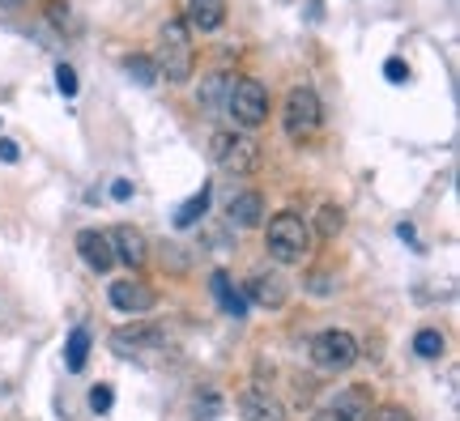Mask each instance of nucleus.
<instances>
[{
	"instance_id": "f257e3e1",
	"label": "nucleus",
	"mask_w": 460,
	"mask_h": 421,
	"mask_svg": "<svg viewBox=\"0 0 460 421\" xmlns=\"http://www.w3.org/2000/svg\"><path fill=\"white\" fill-rule=\"evenodd\" d=\"M154 68L158 77H166L171 85H183L197 68V51H192V34H188V22L171 17L158 34V56H154Z\"/></svg>"
},
{
	"instance_id": "f03ea898",
	"label": "nucleus",
	"mask_w": 460,
	"mask_h": 421,
	"mask_svg": "<svg viewBox=\"0 0 460 421\" xmlns=\"http://www.w3.org/2000/svg\"><path fill=\"white\" fill-rule=\"evenodd\" d=\"M307 251H312V226L298 213H278L269 222V256L278 264H303Z\"/></svg>"
},
{
	"instance_id": "7ed1b4c3",
	"label": "nucleus",
	"mask_w": 460,
	"mask_h": 421,
	"mask_svg": "<svg viewBox=\"0 0 460 421\" xmlns=\"http://www.w3.org/2000/svg\"><path fill=\"white\" fill-rule=\"evenodd\" d=\"M209 158L226 175H256L261 171V145L243 132H214L209 136Z\"/></svg>"
},
{
	"instance_id": "20e7f679",
	"label": "nucleus",
	"mask_w": 460,
	"mask_h": 421,
	"mask_svg": "<svg viewBox=\"0 0 460 421\" xmlns=\"http://www.w3.org/2000/svg\"><path fill=\"white\" fill-rule=\"evenodd\" d=\"M222 107H226V115L239 128H261L269 119V90L256 77H239V82H230Z\"/></svg>"
},
{
	"instance_id": "39448f33",
	"label": "nucleus",
	"mask_w": 460,
	"mask_h": 421,
	"mask_svg": "<svg viewBox=\"0 0 460 421\" xmlns=\"http://www.w3.org/2000/svg\"><path fill=\"white\" fill-rule=\"evenodd\" d=\"M320 119H324V107H320L315 90H307V85H295V90L286 94V111H281L286 136L303 145V141H312L315 132H320Z\"/></svg>"
},
{
	"instance_id": "423d86ee",
	"label": "nucleus",
	"mask_w": 460,
	"mask_h": 421,
	"mask_svg": "<svg viewBox=\"0 0 460 421\" xmlns=\"http://www.w3.org/2000/svg\"><path fill=\"white\" fill-rule=\"evenodd\" d=\"M312 362L320 371H349L354 362H358V340L341 332V328H329V332H320L312 340Z\"/></svg>"
},
{
	"instance_id": "0eeeda50",
	"label": "nucleus",
	"mask_w": 460,
	"mask_h": 421,
	"mask_svg": "<svg viewBox=\"0 0 460 421\" xmlns=\"http://www.w3.org/2000/svg\"><path fill=\"white\" fill-rule=\"evenodd\" d=\"M111 349L119 357L146 354V349H163V328L158 324H128L111 332Z\"/></svg>"
},
{
	"instance_id": "6e6552de",
	"label": "nucleus",
	"mask_w": 460,
	"mask_h": 421,
	"mask_svg": "<svg viewBox=\"0 0 460 421\" xmlns=\"http://www.w3.org/2000/svg\"><path fill=\"white\" fill-rule=\"evenodd\" d=\"M154 290H149L146 281H111V307L124 311V315H146V311H154Z\"/></svg>"
},
{
	"instance_id": "1a4fd4ad",
	"label": "nucleus",
	"mask_w": 460,
	"mask_h": 421,
	"mask_svg": "<svg viewBox=\"0 0 460 421\" xmlns=\"http://www.w3.org/2000/svg\"><path fill=\"white\" fill-rule=\"evenodd\" d=\"M371 408H376L371 391L354 383V388L337 391V400L329 405V421H367V417H371Z\"/></svg>"
},
{
	"instance_id": "9d476101",
	"label": "nucleus",
	"mask_w": 460,
	"mask_h": 421,
	"mask_svg": "<svg viewBox=\"0 0 460 421\" xmlns=\"http://www.w3.org/2000/svg\"><path fill=\"white\" fill-rule=\"evenodd\" d=\"M77 251H82V259L94 273H111L115 247H111V239H107V230H82V234H77Z\"/></svg>"
},
{
	"instance_id": "9b49d317",
	"label": "nucleus",
	"mask_w": 460,
	"mask_h": 421,
	"mask_svg": "<svg viewBox=\"0 0 460 421\" xmlns=\"http://www.w3.org/2000/svg\"><path fill=\"white\" fill-rule=\"evenodd\" d=\"M107 239H111V247H115V259H124L128 268H141V264H146V256H149L146 234H141L137 226H115Z\"/></svg>"
},
{
	"instance_id": "f8f14e48",
	"label": "nucleus",
	"mask_w": 460,
	"mask_h": 421,
	"mask_svg": "<svg viewBox=\"0 0 460 421\" xmlns=\"http://www.w3.org/2000/svg\"><path fill=\"white\" fill-rule=\"evenodd\" d=\"M239 413H243V421H286V408H281V400H273V396H269V391H261V388L243 391Z\"/></svg>"
},
{
	"instance_id": "ddd939ff",
	"label": "nucleus",
	"mask_w": 460,
	"mask_h": 421,
	"mask_svg": "<svg viewBox=\"0 0 460 421\" xmlns=\"http://www.w3.org/2000/svg\"><path fill=\"white\" fill-rule=\"evenodd\" d=\"M226 22V0H188V26L200 34L217 31Z\"/></svg>"
},
{
	"instance_id": "4468645a",
	"label": "nucleus",
	"mask_w": 460,
	"mask_h": 421,
	"mask_svg": "<svg viewBox=\"0 0 460 421\" xmlns=\"http://www.w3.org/2000/svg\"><path fill=\"white\" fill-rule=\"evenodd\" d=\"M226 217H230V226H261V217H264V200L261 192H239V196H230V205H226Z\"/></svg>"
},
{
	"instance_id": "2eb2a0df",
	"label": "nucleus",
	"mask_w": 460,
	"mask_h": 421,
	"mask_svg": "<svg viewBox=\"0 0 460 421\" xmlns=\"http://www.w3.org/2000/svg\"><path fill=\"white\" fill-rule=\"evenodd\" d=\"M209 290H214V298H217V307L226 311L230 320H243L247 315V298L239 290H234V281H230L222 268H217L214 276H209Z\"/></svg>"
},
{
	"instance_id": "dca6fc26",
	"label": "nucleus",
	"mask_w": 460,
	"mask_h": 421,
	"mask_svg": "<svg viewBox=\"0 0 460 421\" xmlns=\"http://www.w3.org/2000/svg\"><path fill=\"white\" fill-rule=\"evenodd\" d=\"M247 294H252V303H261V307H286V285H281V276H273V273H256L247 281Z\"/></svg>"
},
{
	"instance_id": "f3484780",
	"label": "nucleus",
	"mask_w": 460,
	"mask_h": 421,
	"mask_svg": "<svg viewBox=\"0 0 460 421\" xmlns=\"http://www.w3.org/2000/svg\"><path fill=\"white\" fill-rule=\"evenodd\" d=\"M205 209H209V183H200V192L192 196V200H183L180 213H175V226L188 230V226H197L200 217H205Z\"/></svg>"
},
{
	"instance_id": "a211bd4d",
	"label": "nucleus",
	"mask_w": 460,
	"mask_h": 421,
	"mask_svg": "<svg viewBox=\"0 0 460 421\" xmlns=\"http://www.w3.org/2000/svg\"><path fill=\"white\" fill-rule=\"evenodd\" d=\"M85 357H90V332H85V328H73V332H68V345H65V366L68 371H82Z\"/></svg>"
},
{
	"instance_id": "6ab92c4d",
	"label": "nucleus",
	"mask_w": 460,
	"mask_h": 421,
	"mask_svg": "<svg viewBox=\"0 0 460 421\" xmlns=\"http://www.w3.org/2000/svg\"><path fill=\"white\" fill-rule=\"evenodd\" d=\"M124 73H128L137 85H154V82H158V68H154V60H149V56H128V60H124Z\"/></svg>"
},
{
	"instance_id": "aec40b11",
	"label": "nucleus",
	"mask_w": 460,
	"mask_h": 421,
	"mask_svg": "<svg viewBox=\"0 0 460 421\" xmlns=\"http://www.w3.org/2000/svg\"><path fill=\"white\" fill-rule=\"evenodd\" d=\"M413 354L418 357H444V337H439L435 328H422V332L413 337Z\"/></svg>"
},
{
	"instance_id": "412c9836",
	"label": "nucleus",
	"mask_w": 460,
	"mask_h": 421,
	"mask_svg": "<svg viewBox=\"0 0 460 421\" xmlns=\"http://www.w3.org/2000/svg\"><path fill=\"white\" fill-rule=\"evenodd\" d=\"M345 226V213L337 209V205H324L320 209V217H315V230H320V239H332V234H341Z\"/></svg>"
},
{
	"instance_id": "4be33fe9",
	"label": "nucleus",
	"mask_w": 460,
	"mask_h": 421,
	"mask_svg": "<svg viewBox=\"0 0 460 421\" xmlns=\"http://www.w3.org/2000/svg\"><path fill=\"white\" fill-rule=\"evenodd\" d=\"M222 417V400H217V391H205L197 405V421H217Z\"/></svg>"
},
{
	"instance_id": "5701e85b",
	"label": "nucleus",
	"mask_w": 460,
	"mask_h": 421,
	"mask_svg": "<svg viewBox=\"0 0 460 421\" xmlns=\"http://www.w3.org/2000/svg\"><path fill=\"white\" fill-rule=\"evenodd\" d=\"M111 400H115L111 383H94V388H90V408H94V413H107V408H111Z\"/></svg>"
},
{
	"instance_id": "b1692460",
	"label": "nucleus",
	"mask_w": 460,
	"mask_h": 421,
	"mask_svg": "<svg viewBox=\"0 0 460 421\" xmlns=\"http://www.w3.org/2000/svg\"><path fill=\"white\" fill-rule=\"evenodd\" d=\"M367 421H413V417H410V408L384 405V408H371V417H367Z\"/></svg>"
},
{
	"instance_id": "393cba45",
	"label": "nucleus",
	"mask_w": 460,
	"mask_h": 421,
	"mask_svg": "<svg viewBox=\"0 0 460 421\" xmlns=\"http://www.w3.org/2000/svg\"><path fill=\"white\" fill-rule=\"evenodd\" d=\"M222 90H230V82L217 73V77H209V85H205V94H200V107H217V94Z\"/></svg>"
},
{
	"instance_id": "a878e982",
	"label": "nucleus",
	"mask_w": 460,
	"mask_h": 421,
	"mask_svg": "<svg viewBox=\"0 0 460 421\" xmlns=\"http://www.w3.org/2000/svg\"><path fill=\"white\" fill-rule=\"evenodd\" d=\"M56 85H60V94H65V98H73V94H77V73H73L68 65H60V68H56Z\"/></svg>"
},
{
	"instance_id": "bb28decb",
	"label": "nucleus",
	"mask_w": 460,
	"mask_h": 421,
	"mask_svg": "<svg viewBox=\"0 0 460 421\" xmlns=\"http://www.w3.org/2000/svg\"><path fill=\"white\" fill-rule=\"evenodd\" d=\"M384 73H388V82H396V85H401L405 77H410V68L401 65V60H388V65H384Z\"/></svg>"
},
{
	"instance_id": "cd10ccee",
	"label": "nucleus",
	"mask_w": 460,
	"mask_h": 421,
	"mask_svg": "<svg viewBox=\"0 0 460 421\" xmlns=\"http://www.w3.org/2000/svg\"><path fill=\"white\" fill-rule=\"evenodd\" d=\"M111 196H115V200H128V196H132V183H128V179H115V183H111Z\"/></svg>"
},
{
	"instance_id": "c85d7f7f",
	"label": "nucleus",
	"mask_w": 460,
	"mask_h": 421,
	"mask_svg": "<svg viewBox=\"0 0 460 421\" xmlns=\"http://www.w3.org/2000/svg\"><path fill=\"white\" fill-rule=\"evenodd\" d=\"M0 158H4V162H17V141H0Z\"/></svg>"
}]
</instances>
